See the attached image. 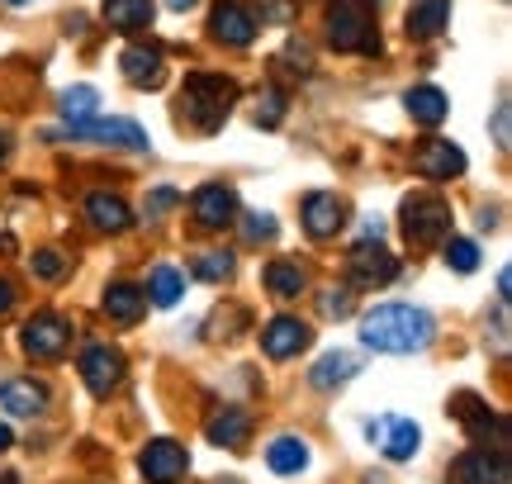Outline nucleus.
Returning a JSON list of instances; mask_svg holds the SVG:
<instances>
[{"instance_id":"a19ab883","label":"nucleus","mask_w":512,"mask_h":484,"mask_svg":"<svg viewBox=\"0 0 512 484\" xmlns=\"http://www.w3.org/2000/svg\"><path fill=\"white\" fill-rule=\"evenodd\" d=\"M5 152H10V148H5V138H0V162H5Z\"/></svg>"},{"instance_id":"39448f33","label":"nucleus","mask_w":512,"mask_h":484,"mask_svg":"<svg viewBox=\"0 0 512 484\" xmlns=\"http://www.w3.org/2000/svg\"><path fill=\"white\" fill-rule=\"evenodd\" d=\"M19 342H24V352L34 356V361H53V356L67 352V342H72V323H67L62 314H34L29 323H24Z\"/></svg>"},{"instance_id":"f704fd0d","label":"nucleus","mask_w":512,"mask_h":484,"mask_svg":"<svg viewBox=\"0 0 512 484\" xmlns=\"http://www.w3.org/2000/svg\"><path fill=\"white\" fill-rule=\"evenodd\" d=\"M494 143L503 152L512 148V105H508V100H503V105L494 110Z\"/></svg>"},{"instance_id":"0eeeda50","label":"nucleus","mask_w":512,"mask_h":484,"mask_svg":"<svg viewBox=\"0 0 512 484\" xmlns=\"http://www.w3.org/2000/svg\"><path fill=\"white\" fill-rule=\"evenodd\" d=\"M347 266H351V280H356V285H389V280L399 276V261L384 252L380 238L356 242V247H351V257H347Z\"/></svg>"},{"instance_id":"473e14b6","label":"nucleus","mask_w":512,"mask_h":484,"mask_svg":"<svg viewBox=\"0 0 512 484\" xmlns=\"http://www.w3.org/2000/svg\"><path fill=\"white\" fill-rule=\"evenodd\" d=\"M280 119H285V95H280V91H266L261 110H256V124H261V129H275Z\"/></svg>"},{"instance_id":"ddd939ff","label":"nucleus","mask_w":512,"mask_h":484,"mask_svg":"<svg viewBox=\"0 0 512 484\" xmlns=\"http://www.w3.org/2000/svg\"><path fill=\"white\" fill-rule=\"evenodd\" d=\"M138 470H143L147 484H176L190 470V456H185L181 442H171V437H162V442H152V447L143 451V461H138Z\"/></svg>"},{"instance_id":"c9c22d12","label":"nucleus","mask_w":512,"mask_h":484,"mask_svg":"<svg viewBox=\"0 0 512 484\" xmlns=\"http://www.w3.org/2000/svg\"><path fill=\"white\" fill-rule=\"evenodd\" d=\"M34 271L43 280H57L62 271H67V261H62V252H38V257H34Z\"/></svg>"},{"instance_id":"b1692460","label":"nucleus","mask_w":512,"mask_h":484,"mask_svg":"<svg viewBox=\"0 0 512 484\" xmlns=\"http://www.w3.org/2000/svg\"><path fill=\"white\" fill-rule=\"evenodd\" d=\"M356 371H361V361H356L351 352H328V356H323V361H318V366L309 371V380L318 385V390H337V385H347Z\"/></svg>"},{"instance_id":"cd10ccee","label":"nucleus","mask_w":512,"mask_h":484,"mask_svg":"<svg viewBox=\"0 0 512 484\" xmlns=\"http://www.w3.org/2000/svg\"><path fill=\"white\" fill-rule=\"evenodd\" d=\"M95 105H100V91H95V86H72V91L62 95V119H67V129L95 119Z\"/></svg>"},{"instance_id":"72a5a7b5","label":"nucleus","mask_w":512,"mask_h":484,"mask_svg":"<svg viewBox=\"0 0 512 484\" xmlns=\"http://www.w3.org/2000/svg\"><path fill=\"white\" fill-rule=\"evenodd\" d=\"M318 309H323V318H347L351 314V290H328V295L318 299Z\"/></svg>"},{"instance_id":"a211bd4d","label":"nucleus","mask_w":512,"mask_h":484,"mask_svg":"<svg viewBox=\"0 0 512 484\" xmlns=\"http://www.w3.org/2000/svg\"><path fill=\"white\" fill-rule=\"evenodd\" d=\"M0 409L5 413H15V418H34V413L48 409V390L38 385V380H5L0 385Z\"/></svg>"},{"instance_id":"ea45409f","label":"nucleus","mask_w":512,"mask_h":484,"mask_svg":"<svg viewBox=\"0 0 512 484\" xmlns=\"http://www.w3.org/2000/svg\"><path fill=\"white\" fill-rule=\"evenodd\" d=\"M166 5H171V10H195L200 0H166Z\"/></svg>"},{"instance_id":"7c9ffc66","label":"nucleus","mask_w":512,"mask_h":484,"mask_svg":"<svg viewBox=\"0 0 512 484\" xmlns=\"http://www.w3.org/2000/svg\"><path fill=\"white\" fill-rule=\"evenodd\" d=\"M233 252H200V261H195V276L200 280H228L233 276Z\"/></svg>"},{"instance_id":"412c9836","label":"nucleus","mask_w":512,"mask_h":484,"mask_svg":"<svg viewBox=\"0 0 512 484\" xmlns=\"http://www.w3.org/2000/svg\"><path fill=\"white\" fill-rule=\"evenodd\" d=\"M105 24L114 34H133L152 24V0H105Z\"/></svg>"},{"instance_id":"393cba45","label":"nucleus","mask_w":512,"mask_h":484,"mask_svg":"<svg viewBox=\"0 0 512 484\" xmlns=\"http://www.w3.org/2000/svg\"><path fill=\"white\" fill-rule=\"evenodd\" d=\"M143 309H147V295L138 285H110V290H105V314H110L114 323H138Z\"/></svg>"},{"instance_id":"e433bc0d","label":"nucleus","mask_w":512,"mask_h":484,"mask_svg":"<svg viewBox=\"0 0 512 484\" xmlns=\"http://www.w3.org/2000/svg\"><path fill=\"white\" fill-rule=\"evenodd\" d=\"M176 200H181L176 190H152V200H147V214H162V209H171Z\"/></svg>"},{"instance_id":"6ab92c4d","label":"nucleus","mask_w":512,"mask_h":484,"mask_svg":"<svg viewBox=\"0 0 512 484\" xmlns=\"http://www.w3.org/2000/svg\"><path fill=\"white\" fill-rule=\"evenodd\" d=\"M204 437H209L214 447L242 451L247 447V437H252V418H247L242 409H223V413H214V418L204 423Z\"/></svg>"},{"instance_id":"9b49d317","label":"nucleus","mask_w":512,"mask_h":484,"mask_svg":"<svg viewBox=\"0 0 512 484\" xmlns=\"http://www.w3.org/2000/svg\"><path fill=\"white\" fill-rule=\"evenodd\" d=\"M508 451H465L451 466V484H508Z\"/></svg>"},{"instance_id":"4c0bfd02","label":"nucleus","mask_w":512,"mask_h":484,"mask_svg":"<svg viewBox=\"0 0 512 484\" xmlns=\"http://www.w3.org/2000/svg\"><path fill=\"white\" fill-rule=\"evenodd\" d=\"M10 304H15V285L0 276V314H10Z\"/></svg>"},{"instance_id":"1a4fd4ad","label":"nucleus","mask_w":512,"mask_h":484,"mask_svg":"<svg viewBox=\"0 0 512 484\" xmlns=\"http://www.w3.org/2000/svg\"><path fill=\"white\" fill-rule=\"evenodd\" d=\"M67 133H72V138L110 143V148H133V152L152 148V138L143 133V124H133V119H86V124H76V129H67Z\"/></svg>"},{"instance_id":"c756f323","label":"nucleus","mask_w":512,"mask_h":484,"mask_svg":"<svg viewBox=\"0 0 512 484\" xmlns=\"http://www.w3.org/2000/svg\"><path fill=\"white\" fill-rule=\"evenodd\" d=\"M446 266H451V271H460V276H470V271L479 266V247L470 238H451V242H446Z\"/></svg>"},{"instance_id":"4be33fe9","label":"nucleus","mask_w":512,"mask_h":484,"mask_svg":"<svg viewBox=\"0 0 512 484\" xmlns=\"http://www.w3.org/2000/svg\"><path fill=\"white\" fill-rule=\"evenodd\" d=\"M266 466L275 475H299V470L309 466V442L304 437H275L271 447H266Z\"/></svg>"},{"instance_id":"f257e3e1","label":"nucleus","mask_w":512,"mask_h":484,"mask_svg":"<svg viewBox=\"0 0 512 484\" xmlns=\"http://www.w3.org/2000/svg\"><path fill=\"white\" fill-rule=\"evenodd\" d=\"M432 337H437V323L418 304H380L361 318V342L384 356H413L432 347Z\"/></svg>"},{"instance_id":"a878e982","label":"nucleus","mask_w":512,"mask_h":484,"mask_svg":"<svg viewBox=\"0 0 512 484\" xmlns=\"http://www.w3.org/2000/svg\"><path fill=\"white\" fill-rule=\"evenodd\" d=\"M403 105H408V114H413L418 124H427V129H437L441 119L451 114V105H446V95H441L437 86H418V91H408Z\"/></svg>"},{"instance_id":"c85d7f7f","label":"nucleus","mask_w":512,"mask_h":484,"mask_svg":"<svg viewBox=\"0 0 512 484\" xmlns=\"http://www.w3.org/2000/svg\"><path fill=\"white\" fill-rule=\"evenodd\" d=\"M147 295H152L157 309H171V304L185 295V276L176 271V266H157V271H152V285H147Z\"/></svg>"},{"instance_id":"f03ea898","label":"nucleus","mask_w":512,"mask_h":484,"mask_svg":"<svg viewBox=\"0 0 512 484\" xmlns=\"http://www.w3.org/2000/svg\"><path fill=\"white\" fill-rule=\"evenodd\" d=\"M233 100H238V81L228 76H185L181 86V124L195 133H214L223 129V119L233 114Z\"/></svg>"},{"instance_id":"5701e85b","label":"nucleus","mask_w":512,"mask_h":484,"mask_svg":"<svg viewBox=\"0 0 512 484\" xmlns=\"http://www.w3.org/2000/svg\"><path fill=\"white\" fill-rule=\"evenodd\" d=\"M86 214H91V224L100 228V233H124V228L133 224V214H128V205L119 195H91V200H86Z\"/></svg>"},{"instance_id":"f8f14e48","label":"nucleus","mask_w":512,"mask_h":484,"mask_svg":"<svg viewBox=\"0 0 512 484\" xmlns=\"http://www.w3.org/2000/svg\"><path fill=\"white\" fill-rule=\"evenodd\" d=\"M413 171H418L422 181H451L465 171V152L456 143H446V138H427L418 152H413Z\"/></svg>"},{"instance_id":"423d86ee","label":"nucleus","mask_w":512,"mask_h":484,"mask_svg":"<svg viewBox=\"0 0 512 484\" xmlns=\"http://www.w3.org/2000/svg\"><path fill=\"white\" fill-rule=\"evenodd\" d=\"M81 380H86V390L95 399H110L119 390V380H124V356L114 352V347H105V342L86 347L81 352Z\"/></svg>"},{"instance_id":"f3484780","label":"nucleus","mask_w":512,"mask_h":484,"mask_svg":"<svg viewBox=\"0 0 512 484\" xmlns=\"http://www.w3.org/2000/svg\"><path fill=\"white\" fill-rule=\"evenodd\" d=\"M119 67H124V81L128 86H138V91H157V86L166 81V62H162L157 48H124Z\"/></svg>"},{"instance_id":"4468645a","label":"nucleus","mask_w":512,"mask_h":484,"mask_svg":"<svg viewBox=\"0 0 512 484\" xmlns=\"http://www.w3.org/2000/svg\"><path fill=\"white\" fill-rule=\"evenodd\" d=\"M309 342H313L309 323L280 314V318H271V323H266V333H261V352L271 356V361H290V356H299Z\"/></svg>"},{"instance_id":"58836bf2","label":"nucleus","mask_w":512,"mask_h":484,"mask_svg":"<svg viewBox=\"0 0 512 484\" xmlns=\"http://www.w3.org/2000/svg\"><path fill=\"white\" fill-rule=\"evenodd\" d=\"M10 447H15V432H10L5 423H0V451H10Z\"/></svg>"},{"instance_id":"bb28decb","label":"nucleus","mask_w":512,"mask_h":484,"mask_svg":"<svg viewBox=\"0 0 512 484\" xmlns=\"http://www.w3.org/2000/svg\"><path fill=\"white\" fill-rule=\"evenodd\" d=\"M304 285H309V276H304L299 261H271V266H266V290H271L275 299H294Z\"/></svg>"},{"instance_id":"2eb2a0df","label":"nucleus","mask_w":512,"mask_h":484,"mask_svg":"<svg viewBox=\"0 0 512 484\" xmlns=\"http://www.w3.org/2000/svg\"><path fill=\"white\" fill-rule=\"evenodd\" d=\"M190 209H195V219L200 228H228L238 224V195L228 186H200L190 195Z\"/></svg>"},{"instance_id":"2f4dec72","label":"nucleus","mask_w":512,"mask_h":484,"mask_svg":"<svg viewBox=\"0 0 512 484\" xmlns=\"http://www.w3.org/2000/svg\"><path fill=\"white\" fill-rule=\"evenodd\" d=\"M242 233H247V242H271L275 219L271 214H242Z\"/></svg>"},{"instance_id":"9d476101","label":"nucleus","mask_w":512,"mask_h":484,"mask_svg":"<svg viewBox=\"0 0 512 484\" xmlns=\"http://www.w3.org/2000/svg\"><path fill=\"white\" fill-rule=\"evenodd\" d=\"M370 442H380V451L389 461H413L418 456V442L422 432L413 418H380V423H366Z\"/></svg>"},{"instance_id":"aec40b11","label":"nucleus","mask_w":512,"mask_h":484,"mask_svg":"<svg viewBox=\"0 0 512 484\" xmlns=\"http://www.w3.org/2000/svg\"><path fill=\"white\" fill-rule=\"evenodd\" d=\"M441 29H451V0H413V10H408V38H437Z\"/></svg>"},{"instance_id":"20e7f679","label":"nucleus","mask_w":512,"mask_h":484,"mask_svg":"<svg viewBox=\"0 0 512 484\" xmlns=\"http://www.w3.org/2000/svg\"><path fill=\"white\" fill-rule=\"evenodd\" d=\"M451 233V205L441 195H408L403 200V238L413 247H437Z\"/></svg>"},{"instance_id":"7ed1b4c3","label":"nucleus","mask_w":512,"mask_h":484,"mask_svg":"<svg viewBox=\"0 0 512 484\" xmlns=\"http://www.w3.org/2000/svg\"><path fill=\"white\" fill-rule=\"evenodd\" d=\"M328 43L337 53H380L375 5L370 0H337L328 10Z\"/></svg>"},{"instance_id":"dca6fc26","label":"nucleus","mask_w":512,"mask_h":484,"mask_svg":"<svg viewBox=\"0 0 512 484\" xmlns=\"http://www.w3.org/2000/svg\"><path fill=\"white\" fill-rule=\"evenodd\" d=\"M209 29H214L219 43L247 48V43L256 38V19H252L247 5H238V0H219V5H214V15H209Z\"/></svg>"},{"instance_id":"79ce46f5","label":"nucleus","mask_w":512,"mask_h":484,"mask_svg":"<svg viewBox=\"0 0 512 484\" xmlns=\"http://www.w3.org/2000/svg\"><path fill=\"white\" fill-rule=\"evenodd\" d=\"M5 5H29V0H5Z\"/></svg>"},{"instance_id":"6e6552de","label":"nucleus","mask_w":512,"mask_h":484,"mask_svg":"<svg viewBox=\"0 0 512 484\" xmlns=\"http://www.w3.org/2000/svg\"><path fill=\"white\" fill-rule=\"evenodd\" d=\"M304 228H309V238H318V242L337 238V233L347 228V200L332 195V190H313L309 200H304Z\"/></svg>"}]
</instances>
